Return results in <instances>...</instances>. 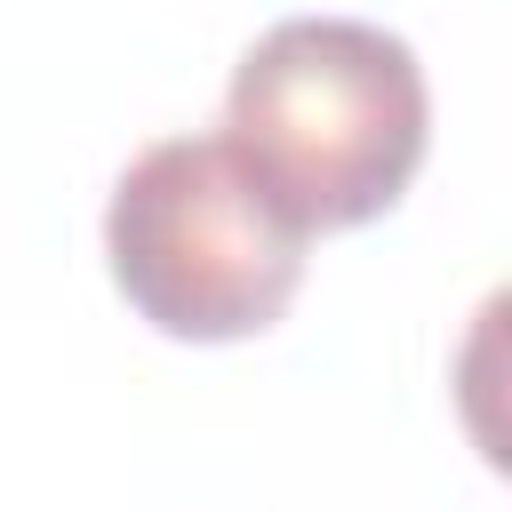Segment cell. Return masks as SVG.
<instances>
[{
  "instance_id": "cell-1",
  "label": "cell",
  "mask_w": 512,
  "mask_h": 512,
  "mask_svg": "<svg viewBox=\"0 0 512 512\" xmlns=\"http://www.w3.org/2000/svg\"><path fill=\"white\" fill-rule=\"evenodd\" d=\"M224 144L304 232H352L416 184L432 88L416 48L368 16H280L232 64Z\"/></svg>"
},
{
  "instance_id": "cell-2",
  "label": "cell",
  "mask_w": 512,
  "mask_h": 512,
  "mask_svg": "<svg viewBox=\"0 0 512 512\" xmlns=\"http://www.w3.org/2000/svg\"><path fill=\"white\" fill-rule=\"evenodd\" d=\"M312 232L216 136L144 144L104 200V264L136 320L176 344L264 336L304 288Z\"/></svg>"
}]
</instances>
